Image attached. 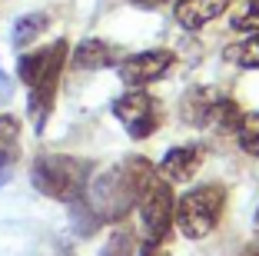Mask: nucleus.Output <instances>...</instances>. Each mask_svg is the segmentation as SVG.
<instances>
[{"mask_svg": "<svg viewBox=\"0 0 259 256\" xmlns=\"http://www.w3.org/2000/svg\"><path fill=\"white\" fill-rule=\"evenodd\" d=\"M156 176L150 160L143 157H133L120 166H110V170H100L97 176L87 180V206L97 220L103 223H120L133 206L140 203V193L143 187Z\"/></svg>", "mask_w": 259, "mask_h": 256, "instance_id": "obj_1", "label": "nucleus"}, {"mask_svg": "<svg viewBox=\"0 0 259 256\" xmlns=\"http://www.w3.org/2000/svg\"><path fill=\"white\" fill-rule=\"evenodd\" d=\"M173 60H176L173 50L133 53V57H126V60L120 63V77H123V83H130V87H146V83L166 77L169 67H173Z\"/></svg>", "mask_w": 259, "mask_h": 256, "instance_id": "obj_7", "label": "nucleus"}, {"mask_svg": "<svg viewBox=\"0 0 259 256\" xmlns=\"http://www.w3.org/2000/svg\"><path fill=\"white\" fill-rule=\"evenodd\" d=\"M256 230H259V210H256Z\"/></svg>", "mask_w": 259, "mask_h": 256, "instance_id": "obj_23", "label": "nucleus"}, {"mask_svg": "<svg viewBox=\"0 0 259 256\" xmlns=\"http://www.w3.org/2000/svg\"><path fill=\"white\" fill-rule=\"evenodd\" d=\"M236 140H239V147H243L249 157H259V113H249V117L239 120Z\"/></svg>", "mask_w": 259, "mask_h": 256, "instance_id": "obj_17", "label": "nucleus"}, {"mask_svg": "<svg viewBox=\"0 0 259 256\" xmlns=\"http://www.w3.org/2000/svg\"><path fill=\"white\" fill-rule=\"evenodd\" d=\"M213 93L203 90V87H193L190 93L183 97V103H180V110H183L186 123L190 127H209V110H213Z\"/></svg>", "mask_w": 259, "mask_h": 256, "instance_id": "obj_12", "label": "nucleus"}, {"mask_svg": "<svg viewBox=\"0 0 259 256\" xmlns=\"http://www.w3.org/2000/svg\"><path fill=\"white\" fill-rule=\"evenodd\" d=\"M0 93H7V80H4V74H0Z\"/></svg>", "mask_w": 259, "mask_h": 256, "instance_id": "obj_22", "label": "nucleus"}, {"mask_svg": "<svg viewBox=\"0 0 259 256\" xmlns=\"http://www.w3.org/2000/svg\"><path fill=\"white\" fill-rule=\"evenodd\" d=\"M226 60H233L243 70H259V33H252V37L226 47Z\"/></svg>", "mask_w": 259, "mask_h": 256, "instance_id": "obj_14", "label": "nucleus"}, {"mask_svg": "<svg viewBox=\"0 0 259 256\" xmlns=\"http://www.w3.org/2000/svg\"><path fill=\"white\" fill-rule=\"evenodd\" d=\"M63 63H67V44L57 40V44L44 47V50L23 53L20 63H17V74L20 80L30 87V117L37 120V127H44L47 113L54 110V97H57V83H60Z\"/></svg>", "mask_w": 259, "mask_h": 256, "instance_id": "obj_2", "label": "nucleus"}, {"mask_svg": "<svg viewBox=\"0 0 259 256\" xmlns=\"http://www.w3.org/2000/svg\"><path fill=\"white\" fill-rule=\"evenodd\" d=\"M33 187L44 196H54L63 203H73L80 200L90 180V163L80 157H67V153H50V157H40L33 163Z\"/></svg>", "mask_w": 259, "mask_h": 256, "instance_id": "obj_3", "label": "nucleus"}, {"mask_svg": "<svg viewBox=\"0 0 259 256\" xmlns=\"http://www.w3.org/2000/svg\"><path fill=\"white\" fill-rule=\"evenodd\" d=\"M173 210H176V200H173L169 183L160 180V176H153L143 187V193H140V216H143V226H146V233H150V243H160L169 236V230H173Z\"/></svg>", "mask_w": 259, "mask_h": 256, "instance_id": "obj_5", "label": "nucleus"}, {"mask_svg": "<svg viewBox=\"0 0 259 256\" xmlns=\"http://www.w3.org/2000/svg\"><path fill=\"white\" fill-rule=\"evenodd\" d=\"M47 27H50V17H47V14H27V17H20V20L14 23V44L17 47L33 44Z\"/></svg>", "mask_w": 259, "mask_h": 256, "instance_id": "obj_15", "label": "nucleus"}, {"mask_svg": "<svg viewBox=\"0 0 259 256\" xmlns=\"http://www.w3.org/2000/svg\"><path fill=\"white\" fill-rule=\"evenodd\" d=\"M239 120H243V113H239V106L233 103L229 97H216L213 100V110H209V127L223 130V133H233V130L239 127Z\"/></svg>", "mask_w": 259, "mask_h": 256, "instance_id": "obj_13", "label": "nucleus"}, {"mask_svg": "<svg viewBox=\"0 0 259 256\" xmlns=\"http://www.w3.org/2000/svg\"><path fill=\"white\" fill-rule=\"evenodd\" d=\"M137 7H160V4H166V0H133Z\"/></svg>", "mask_w": 259, "mask_h": 256, "instance_id": "obj_20", "label": "nucleus"}, {"mask_svg": "<svg viewBox=\"0 0 259 256\" xmlns=\"http://www.w3.org/2000/svg\"><path fill=\"white\" fill-rule=\"evenodd\" d=\"M116 60H120V50L113 44H107V40H83L73 50V67H80V70H100Z\"/></svg>", "mask_w": 259, "mask_h": 256, "instance_id": "obj_11", "label": "nucleus"}, {"mask_svg": "<svg viewBox=\"0 0 259 256\" xmlns=\"http://www.w3.org/2000/svg\"><path fill=\"white\" fill-rule=\"evenodd\" d=\"M133 249H137V236H133V230L116 226L113 233H110V240L103 243V253H100V256H133Z\"/></svg>", "mask_w": 259, "mask_h": 256, "instance_id": "obj_16", "label": "nucleus"}, {"mask_svg": "<svg viewBox=\"0 0 259 256\" xmlns=\"http://www.w3.org/2000/svg\"><path fill=\"white\" fill-rule=\"evenodd\" d=\"M140 256H169V253L160 246V243H146V246H143V253H140Z\"/></svg>", "mask_w": 259, "mask_h": 256, "instance_id": "obj_19", "label": "nucleus"}, {"mask_svg": "<svg viewBox=\"0 0 259 256\" xmlns=\"http://www.w3.org/2000/svg\"><path fill=\"white\" fill-rule=\"evenodd\" d=\"M223 206H226V190L220 183H206L196 187L190 193L180 196V203L173 210V226L190 240H203L216 230L223 216Z\"/></svg>", "mask_w": 259, "mask_h": 256, "instance_id": "obj_4", "label": "nucleus"}, {"mask_svg": "<svg viewBox=\"0 0 259 256\" xmlns=\"http://www.w3.org/2000/svg\"><path fill=\"white\" fill-rule=\"evenodd\" d=\"M113 117L130 130V136H137V140L150 136L153 130L160 127V106L153 103V97L143 93V90L123 93V97L113 103Z\"/></svg>", "mask_w": 259, "mask_h": 256, "instance_id": "obj_6", "label": "nucleus"}, {"mask_svg": "<svg viewBox=\"0 0 259 256\" xmlns=\"http://www.w3.org/2000/svg\"><path fill=\"white\" fill-rule=\"evenodd\" d=\"M20 157V120L0 113V183L10 176V166Z\"/></svg>", "mask_w": 259, "mask_h": 256, "instance_id": "obj_10", "label": "nucleus"}, {"mask_svg": "<svg viewBox=\"0 0 259 256\" xmlns=\"http://www.w3.org/2000/svg\"><path fill=\"white\" fill-rule=\"evenodd\" d=\"M199 166H203V147L183 143V147H173V150L163 157L160 170H163V180L166 183H190Z\"/></svg>", "mask_w": 259, "mask_h": 256, "instance_id": "obj_8", "label": "nucleus"}, {"mask_svg": "<svg viewBox=\"0 0 259 256\" xmlns=\"http://www.w3.org/2000/svg\"><path fill=\"white\" fill-rule=\"evenodd\" d=\"M233 30L259 33V0H246V7L233 17Z\"/></svg>", "mask_w": 259, "mask_h": 256, "instance_id": "obj_18", "label": "nucleus"}, {"mask_svg": "<svg viewBox=\"0 0 259 256\" xmlns=\"http://www.w3.org/2000/svg\"><path fill=\"white\" fill-rule=\"evenodd\" d=\"M226 7L229 0H180L176 4V23L186 30H199L209 20H216Z\"/></svg>", "mask_w": 259, "mask_h": 256, "instance_id": "obj_9", "label": "nucleus"}, {"mask_svg": "<svg viewBox=\"0 0 259 256\" xmlns=\"http://www.w3.org/2000/svg\"><path fill=\"white\" fill-rule=\"evenodd\" d=\"M243 256H259V243H249V246L243 249Z\"/></svg>", "mask_w": 259, "mask_h": 256, "instance_id": "obj_21", "label": "nucleus"}]
</instances>
